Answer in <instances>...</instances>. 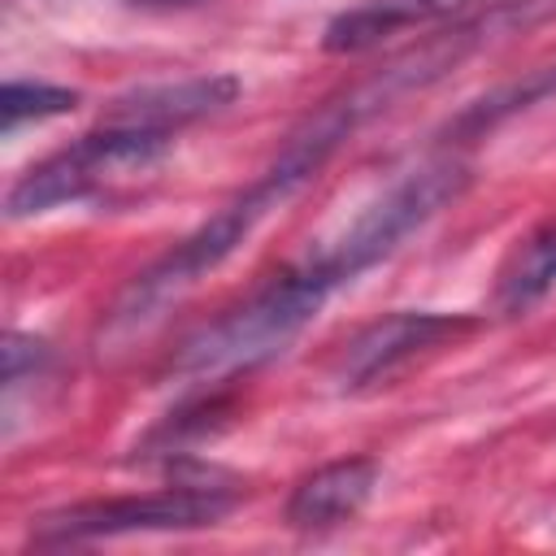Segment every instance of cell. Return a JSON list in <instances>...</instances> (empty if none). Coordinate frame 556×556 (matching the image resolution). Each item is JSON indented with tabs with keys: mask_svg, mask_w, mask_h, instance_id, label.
Returning a JSON list of instances; mask_svg holds the SVG:
<instances>
[{
	"mask_svg": "<svg viewBox=\"0 0 556 556\" xmlns=\"http://www.w3.org/2000/svg\"><path fill=\"white\" fill-rule=\"evenodd\" d=\"M374 109L365 104L361 91H343L334 100H326L317 113H308L287 143L278 148V156L235 195L226 200L208 222H200L182 243H174L161 261H152L143 274H135V282H126V291L113 300L109 308V334H135L143 326H152L169 304H178L204 274H213L222 261H230L252 230L278 213L300 187H308L317 178V169L361 130V122Z\"/></svg>",
	"mask_w": 556,
	"mask_h": 556,
	"instance_id": "6da1fadb",
	"label": "cell"
},
{
	"mask_svg": "<svg viewBox=\"0 0 556 556\" xmlns=\"http://www.w3.org/2000/svg\"><path fill=\"white\" fill-rule=\"evenodd\" d=\"M348 287V278L339 274V265L321 252L308 248L295 265H287L282 274H274L265 287H256L248 300H239L235 308H226L222 317H213L208 326H200L178 356L169 361L174 374L222 387L265 361H274L321 308L326 300Z\"/></svg>",
	"mask_w": 556,
	"mask_h": 556,
	"instance_id": "7a4b0ae2",
	"label": "cell"
},
{
	"mask_svg": "<svg viewBox=\"0 0 556 556\" xmlns=\"http://www.w3.org/2000/svg\"><path fill=\"white\" fill-rule=\"evenodd\" d=\"M174 135L169 130H148V126H126V122H100L96 130L78 135L70 148L43 156L30 165L4 195V213L13 222L52 213L61 204L87 200L130 174L152 169L169 152Z\"/></svg>",
	"mask_w": 556,
	"mask_h": 556,
	"instance_id": "3957f363",
	"label": "cell"
},
{
	"mask_svg": "<svg viewBox=\"0 0 556 556\" xmlns=\"http://www.w3.org/2000/svg\"><path fill=\"white\" fill-rule=\"evenodd\" d=\"M469 187V169L460 161H426L408 174H400L387 191H378L369 204H361L321 248L330 261L343 269L348 282H356L365 269L387 261L391 252L404 248L408 235H417L426 222H434L460 191Z\"/></svg>",
	"mask_w": 556,
	"mask_h": 556,
	"instance_id": "277c9868",
	"label": "cell"
},
{
	"mask_svg": "<svg viewBox=\"0 0 556 556\" xmlns=\"http://www.w3.org/2000/svg\"><path fill=\"white\" fill-rule=\"evenodd\" d=\"M235 504H239L235 486L195 478V482H174V486L143 491V495L70 504L61 513L39 517L30 539L39 547H65V543H91V539L152 534V530H200V526H217Z\"/></svg>",
	"mask_w": 556,
	"mask_h": 556,
	"instance_id": "5b68a950",
	"label": "cell"
},
{
	"mask_svg": "<svg viewBox=\"0 0 556 556\" xmlns=\"http://www.w3.org/2000/svg\"><path fill=\"white\" fill-rule=\"evenodd\" d=\"M478 326V317L469 313H430V308H400L387 313L369 326H361L339 361H334V382L343 391H365L387 382L395 369H404L408 361H417L421 352L443 348L447 339H460Z\"/></svg>",
	"mask_w": 556,
	"mask_h": 556,
	"instance_id": "8992f818",
	"label": "cell"
},
{
	"mask_svg": "<svg viewBox=\"0 0 556 556\" xmlns=\"http://www.w3.org/2000/svg\"><path fill=\"white\" fill-rule=\"evenodd\" d=\"M239 78L235 74H191L178 83H148L113 100L104 122H126V126H148V130H182L200 117H213L239 100Z\"/></svg>",
	"mask_w": 556,
	"mask_h": 556,
	"instance_id": "52a82bcc",
	"label": "cell"
},
{
	"mask_svg": "<svg viewBox=\"0 0 556 556\" xmlns=\"http://www.w3.org/2000/svg\"><path fill=\"white\" fill-rule=\"evenodd\" d=\"M486 0H361L343 13H334L321 30V48L330 56H356L378 43H387L400 30L430 26L443 17H465L469 9H482Z\"/></svg>",
	"mask_w": 556,
	"mask_h": 556,
	"instance_id": "ba28073f",
	"label": "cell"
},
{
	"mask_svg": "<svg viewBox=\"0 0 556 556\" xmlns=\"http://www.w3.org/2000/svg\"><path fill=\"white\" fill-rule=\"evenodd\" d=\"M378 478H382V469L374 456H343V460L317 465L313 473H304L291 486L287 521L295 530H334L369 504Z\"/></svg>",
	"mask_w": 556,
	"mask_h": 556,
	"instance_id": "9c48e42d",
	"label": "cell"
},
{
	"mask_svg": "<svg viewBox=\"0 0 556 556\" xmlns=\"http://www.w3.org/2000/svg\"><path fill=\"white\" fill-rule=\"evenodd\" d=\"M552 287H556V222L530 230L513 248V256L500 269V282H495V308L517 317V313L534 308Z\"/></svg>",
	"mask_w": 556,
	"mask_h": 556,
	"instance_id": "30bf717a",
	"label": "cell"
},
{
	"mask_svg": "<svg viewBox=\"0 0 556 556\" xmlns=\"http://www.w3.org/2000/svg\"><path fill=\"white\" fill-rule=\"evenodd\" d=\"M547 96H556V65L530 70V74H521V78H513V83H500V87H491L486 96L469 100V104L447 122V139H452V135H456V139H478V135L495 130L504 117H513V113H521V109H530V104H539V100H547Z\"/></svg>",
	"mask_w": 556,
	"mask_h": 556,
	"instance_id": "8fae6325",
	"label": "cell"
},
{
	"mask_svg": "<svg viewBox=\"0 0 556 556\" xmlns=\"http://www.w3.org/2000/svg\"><path fill=\"white\" fill-rule=\"evenodd\" d=\"M78 109V91L56 87V83H4L0 91V117L4 130H17L22 122H43V117H61Z\"/></svg>",
	"mask_w": 556,
	"mask_h": 556,
	"instance_id": "7c38bea8",
	"label": "cell"
},
{
	"mask_svg": "<svg viewBox=\"0 0 556 556\" xmlns=\"http://www.w3.org/2000/svg\"><path fill=\"white\" fill-rule=\"evenodd\" d=\"M43 361H48V348L39 339H30V334H9L4 339V382L9 387H17L22 374L26 369H39Z\"/></svg>",
	"mask_w": 556,
	"mask_h": 556,
	"instance_id": "4fadbf2b",
	"label": "cell"
},
{
	"mask_svg": "<svg viewBox=\"0 0 556 556\" xmlns=\"http://www.w3.org/2000/svg\"><path fill=\"white\" fill-rule=\"evenodd\" d=\"M130 4H143V9H174V4H200V0H130Z\"/></svg>",
	"mask_w": 556,
	"mask_h": 556,
	"instance_id": "5bb4252c",
	"label": "cell"
}]
</instances>
